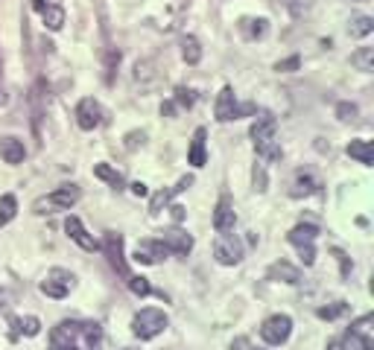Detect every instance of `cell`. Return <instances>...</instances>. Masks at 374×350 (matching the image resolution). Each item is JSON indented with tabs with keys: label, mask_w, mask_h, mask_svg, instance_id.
I'll return each mask as SVG.
<instances>
[{
	"label": "cell",
	"mask_w": 374,
	"mask_h": 350,
	"mask_svg": "<svg viewBox=\"0 0 374 350\" xmlns=\"http://www.w3.org/2000/svg\"><path fill=\"white\" fill-rule=\"evenodd\" d=\"M50 350H103V327L82 318L58 321L50 333Z\"/></svg>",
	"instance_id": "cell-1"
},
{
	"label": "cell",
	"mask_w": 374,
	"mask_h": 350,
	"mask_svg": "<svg viewBox=\"0 0 374 350\" xmlns=\"http://www.w3.org/2000/svg\"><path fill=\"white\" fill-rule=\"evenodd\" d=\"M249 138L254 143V152H258L266 164L281 161L284 152H281V143H278V120H275L269 111H261L258 114V120L251 123Z\"/></svg>",
	"instance_id": "cell-2"
},
{
	"label": "cell",
	"mask_w": 374,
	"mask_h": 350,
	"mask_svg": "<svg viewBox=\"0 0 374 350\" xmlns=\"http://www.w3.org/2000/svg\"><path fill=\"white\" fill-rule=\"evenodd\" d=\"M249 114H258V105L254 103H237V93H234L231 85H225L216 96V105H213V117L220 123H231V120H240V117Z\"/></svg>",
	"instance_id": "cell-3"
},
{
	"label": "cell",
	"mask_w": 374,
	"mask_h": 350,
	"mask_svg": "<svg viewBox=\"0 0 374 350\" xmlns=\"http://www.w3.org/2000/svg\"><path fill=\"white\" fill-rule=\"evenodd\" d=\"M80 199H82V190L80 187H76V184H62L58 190H53L50 196L35 199L32 210L38 213V216H47V213H56V210H70Z\"/></svg>",
	"instance_id": "cell-4"
},
{
	"label": "cell",
	"mask_w": 374,
	"mask_h": 350,
	"mask_svg": "<svg viewBox=\"0 0 374 350\" xmlns=\"http://www.w3.org/2000/svg\"><path fill=\"white\" fill-rule=\"evenodd\" d=\"M167 330V316L164 309H155V306H147L141 309L135 318H132V333L141 339V342H149L155 336H161Z\"/></svg>",
	"instance_id": "cell-5"
},
{
	"label": "cell",
	"mask_w": 374,
	"mask_h": 350,
	"mask_svg": "<svg viewBox=\"0 0 374 350\" xmlns=\"http://www.w3.org/2000/svg\"><path fill=\"white\" fill-rule=\"evenodd\" d=\"M316 237H319V228L316 225H310V222H301V225H295L289 233H287V240L299 248V257L304 266H313L316 263Z\"/></svg>",
	"instance_id": "cell-6"
},
{
	"label": "cell",
	"mask_w": 374,
	"mask_h": 350,
	"mask_svg": "<svg viewBox=\"0 0 374 350\" xmlns=\"http://www.w3.org/2000/svg\"><path fill=\"white\" fill-rule=\"evenodd\" d=\"M342 350H374V316L357 318L342 336Z\"/></svg>",
	"instance_id": "cell-7"
},
{
	"label": "cell",
	"mask_w": 374,
	"mask_h": 350,
	"mask_svg": "<svg viewBox=\"0 0 374 350\" xmlns=\"http://www.w3.org/2000/svg\"><path fill=\"white\" fill-rule=\"evenodd\" d=\"M73 286H76V278L70 275L68 268H50L47 275H44V280H42V292H44L47 298H53V301L68 298Z\"/></svg>",
	"instance_id": "cell-8"
},
{
	"label": "cell",
	"mask_w": 374,
	"mask_h": 350,
	"mask_svg": "<svg viewBox=\"0 0 374 350\" xmlns=\"http://www.w3.org/2000/svg\"><path fill=\"white\" fill-rule=\"evenodd\" d=\"M103 251H106V257H108L111 268H114L123 280H129V278H132V271H129V263H126V257H123V233H117V231H106Z\"/></svg>",
	"instance_id": "cell-9"
},
{
	"label": "cell",
	"mask_w": 374,
	"mask_h": 350,
	"mask_svg": "<svg viewBox=\"0 0 374 350\" xmlns=\"http://www.w3.org/2000/svg\"><path fill=\"white\" fill-rule=\"evenodd\" d=\"M103 123H106L103 105L96 100H91V96L80 100V105H76V126H80L82 131H94V129H100Z\"/></svg>",
	"instance_id": "cell-10"
},
{
	"label": "cell",
	"mask_w": 374,
	"mask_h": 350,
	"mask_svg": "<svg viewBox=\"0 0 374 350\" xmlns=\"http://www.w3.org/2000/svg\"><path fill=\"white\" fill-rule=\"evenodd\" d=\"M289 333H292V318L289 316H272L261 327V339L266 344H272V347L275 344H284L289 339Z\"/></svg>",
	"instance_id": "cell-11"
},
{
	"label": "cell",
	"mask_w": 374,
	"mask_h": 350,
	"mask_svg": "<svg viewBox=\"0 0 374 350\" xmlns=\"http://www.w3.org/2000/svg\"><path fill=\"white\" fill-rule=\"evenodd\" d=\"M213 257H216V263H220V266H237L243 260L240 240L234 237V233H223V237L216 240V245H213Z\"/></svg>",
	"instance_id": "cell-12"
},
{
	"label": "cell",
	"mask_w": 374,
	"mask_h": 350,
	"mask_svg": "<svg viewBox=\"0 0 374 350\" xmlns=\"http://www.w3.org/2000/svg\"><path fill=\"white\" fill-rule=\"evenodd\" d=\"M234 225H237V213H234V199L228 193H223L220 202L213 207V231L220 233H234Z\"/></svg>",
	"instance_id": "cell-13"
},
{
	"label": "cell",
	"mask_w": 374,
	"mask_h": 350,
	"mask_svg": "<svg viewBox=\"0 0 374 350\" xmlns=\"http://www.w3.org/2000/svg\"><path fill=\"white\" fill-rule=\"evenodd\" d=\"M32 9L42 15V21L50 32H58L65 27V6L62 0H32Z\"/></svg>",
	"instance_id": "cell-14"
},
{
	"label": "cell",
	"mask_w": 374,
	"mask_h": 350,
	"mask_svg": "<svg viewBox=\"0 0 374 350\" xmlns=\"http://www.w3.org/2000/svg\"><path fill=\"white\" fill-rule=\"evenodd\" d=\"M167 257H170V251H167V245L161 240H144V242H137L132 260L141 263V266H158Z\"/></svg>",
	"instance_id": "cell-15"
},
{
	"label": "cell",
	"mask_w": 374,
	"mask_h": 350,
	"mask_svg": "<svg viewBox=\"0 0 374 350\" xmlns=\"http://www.w3.org/2000/svg\"><path fill=\"white\" fill-rule=\"evenodd\" d=\"M161 242L167 245L170 254H179V257H187L190 251H193V237H190L187 231H182V228H170V231H164Z\"/></svg>",
	"instance_id": "cell-16"
},
{
	"label": "cell",
	"mask_w": 374,
	"mask_h": 350,
	"mask_svg": "<svg viewBox=\"0 0 374 350\" xmlns=\"http://www.w3.org/2000/svg\"><path fill=\"white\" fill-rule=\"evenodd\" d=\"M65 231H68V237H70L76 245H80L82 251H100V248H103V245L96 242L91 233L85 231V225L80 222V216H68V219H65Z\"/></svg>",
	"instance_id": "cell-17"
},
{
	"label": "cell",
	"mask_w": 374,
	"mask_h": 350,
	"mask_svg": "<svg viewBox=\"0 0 374 350\" xmlns=\"http://www.w3.org/2000/svg\"><path fill=\"white\" fill-rule=\"evenodd\" d=\"M187 187H193V175H182V179L175 181V187H170V190H161V193H155V196H152V202H149V213H158L164 205H170V202H173V196H179V193H185Z\"/></svg>",
	"instance_id": "cell-18"
},
{
	"label": "cell",
	"mask_w": 374,
	"mask_h": 350,
	"mask_svg": "<svg viewBox=\"0 0 374 350\" xmlns=\"http://www.w3.org/2000/svg\"><path fill=\"white\" fill-rule=\"evenodd\" d=\"M322 184H319V179L313 172H307V169H299L295 172V181H292V187H289V196L292 199H301V196H310V193H316Z\"/></svg>",
	"instance_id": "cell-19"
},
{
	"label": "cell",
	"mask_w": 374,
	"mask_h": 350,
	"mask_svg": "<svg viewBox=\"0 0 374 350\" xmlns=\"http://www.w3.org/2000/svg\"><path fill=\"white\" fill-rule=\"evenodd\" d=\"M266 278H269V280H284V283H289V286H299V283H301V271L295 268L292 263H287V260H278V263L269 266Z\"/></svg>",
	"instance_id": "cell-20"
},
{
	"label": "cell",
	"mask_w": 374,
	"mask_h": 350,
	"mask_svg": "<svg viewBox=\"0 0 374 350\" xmlns=\"http://www.w3.org/2000/svg\"><path fill=\"white\" fill-rule=\"evenodd\" d=\"M9 339L15 342V339H21V336H38V333H42V321H38L35 316H27V318H9Z\"/></svg>",
	"instance_id": "cell-21"
},
{
	"label": "cell",
	"mask_w": 374,
	"mask_h": 350,
	"mask_svg": "<svg viewBox=\"0 0 374 350\" xmlns=\"http://www.w3.org/2000/svg\"><path fill=\"white\" fill-rule=\"evenodd\" d=\"M0 158H4L6 164H21L27 158V149H24V141L12 138V134H6V138H0Z\"/></svg>",
	"instance_id": "cell-22"
},
{
	"label": "cell",
	"mask_w": 374,
	"mask_h": 350,
	"mask_svg": "<svg viewBox=\"0 0 374 350\" xmlns=\"http://www.w3.org/2000/svg\"><path fill=\"white\" fill-rule=\"evenodd\" d=\"M205 138H208V131L199 126L193 131V141H190V152H187V161L199 169V167H205V161H208V155H205Z\"/></svg>",
	"instance_id": "cell-23"
},
{
	"label": "cell",
	"mask_w": 374,
	"mask_h": 350,
	"mask_svg": "<svg viewBox=\"0 0 374 350\" xmlns=\"http://www.w3.org/2000/svg\"><path fill=\"white\" fill-rule=\"evenodd\" d=\"M237 30L243 32V38H249V41H258V38L266 35L269 21H266V18H240V21H237Z\"/></svg>",
	"instance_id": "cell-24"
},
{
	"label": "cell",
	"mask_w": 374,
	"mask_h": 350,
	"mask_svg": "<svg viewBox=\"0 0 374 350\" xmlns=\"http://www.w3.org/2000/svg\"><path fill=\"white\" fill-rule=\"evenodd\" d=\"M348 155H351L354 161H360L363 167L374 164V146H371V141H351L348 143Z\"/></svg>",
	"instance_id": "cell-25"
},
{
	"label": "cell",
	"mask_w": 374,
	"mask_h": 350,
	"mask_svg": "<svg viewBox=\"0 0 374 350\" xmlns=\"http://www.w3.org/2000/svg\"><path fill=\"white\" fill-rule=\"evenodd\" d=\"M94 175L100 181H106V184H111V190H126V179L117 169H111L108 164H96L94 167Z\"/></svg>",
	"instance_id": "cell-26"
},
{
	"label": "cell",
	"mask_w": 374,
	"mask_h": 350,
	"mask_svg": "<svg viewBox=\"0 0 374 350\" xmlns=\"http://www.w3.org/2000/svg\"><path fill=\"white\" fill-rule=\"evenodd\" d=\"M351 65L363 73H371L374 70V47H360L357 53H351Z\"/></svg>",
	"instance_id": "cell-27"
},
{
	"label": "cell",
	"mask_w": 374,
	"mask_h": 350,
	"mask_svg": "<svg viewBox=\"0 0 374 350\" xmlns=\"http://www.w3.org/2000/svg\"><path fill=\"white\" fill-rule=\"evenodd\" d=\"M182 56H185L187 65H199L202 62V47H199V41H196L193 35L182 38Z\"/></svg>",
	"instance_id": "cell-28"
},
{
	"label": "cell",
	"mask_w": 374,
	"mask_h": 350,
	"mask_svg": "<svg viewBox=\"0 0 374 350\" xmlns=\"http://www.w3.org/2000/svg\"><path fill=\"white\" fill-rule=\"evenodd\" d=\"M15 213H18V199L12 196V193L0 196V228L9 225V222L15 219Z\"/></svg>",
	"instance_id": "cell-29"
},
{
	"label": "cell",
	"mask_w": 374,
	"mask_h": 350,
	"mask_svg": "<svg viewBox=\"0 0 374 350\" xmlns=\"http://www.w3.org/2000/svg\"><path fill=\"white\" fill-rule=\"evenodd\" d=\"M348 32H351V38H366V35L374 32V21L368 15H360V18H354V21L348 24Z\"/></svg>",
	"instance_id": "cell-30"
},
{
	"label": "cell",
	"mask_w": 374,
	"mask_h": 350,
	"mask_svg": "<svg viewBox=\"0 0 374 350\" xmlns=\"http://www.w3.org/2000/svg\"><path fill=\"white\" fill-rule=\"evenodd\" d=\"M345 313H348V304H345V301H333V304L316 309V316L325 318V321H333V318H339V316H345Z\"/></svg>",
	"instance_id": "cell-31"
},
{
	"label": "cell",
	"mask_w": 374,
	"mask_h": 350,
	"mask_svg": "<svg viewBox=\"0 0 374 350\" xmlns=\"http://www.w3.org/2000/svg\"><path fill=\"white\" fill-rule=\"evenodd\" d=\"M126 283H129V289H132V295H137V298H147V295H152V286H149V280H147V278H141V275H132Z\"/></svg>",
	"instance_id": "cell-32"
},
{
	"label": "cell",
	"mask_w": 374,
	"mask_h": 350,
	"mask_svg": "<svg viewBox=\"0 0 374 350\" xmlns=\"http://www.w3.org/2000/svg\"><path fill=\"white\" fill-rule=\"evenodd\" d=\"M173 103H175V108H193V103H196V93H193L190 88H175V93H173Z\"/></svg>",
	"instance_id": "cell-33"
},
{
	"label": "cell",
	"mask_w": 374,
	"mask_h": 350,
	"mask_svg": "<svg viewBox=\"0 0 374 350\" xmlns=\"http://www.w3.org/2000/svg\"><path fill=\"white\" fill-rule=\"evenodd\" d=\"M299 67H301V58L299 56H289V58H284V62L275 65V70H278V73H295Z\"/></svg>",
	"instance_id": "cell-34"
},
{
	"label": "cell",
	"mask_w": 374,
	"mask_h": 350,
	"mask_svg": "<svg viewBox=\"0 0 374 350\" xmlns=\"http://www.w3.org/2000/svg\"><path fill=\"white\" fill-rule=\"evenodd\" d=\"M337 117L342 123H351L354 117H357V105H354V103H339L337 105Z\"/></svg>",
	"instance_id": "cell-35"
},
{
	"label": "cell",
	"mask_w": 374,
	"mask_h": 350,
	"mask_svg": "<svg viewBox=\"0 0 374 350\" xmlns=\"http://www.w3.org/2000/svg\"><path fill=\"white\" fill-rule=\"evenodd\" d=\"M231 350H263V347H258V344H254L251 339H246V336H237V339L231 342Z\"/></svg>",
	"instance_id": "cell-36"
},
{
	"label": "cell",
	"mask_w": 374,
	"mask_h": 350,
	"mask_svg": "<svg viewBox=\"0 0 374 350\" xmlns=\"http://www.w3.org/2000/svg\"><path fill=\"white\" fill-rule=\"evenodd\" d=\"M144 141H147L144 131H129V134H126V149H137V143L144 146Z\"/></svg>",
	"instance_id": "cell-37"
},
{
	"label": "cell",
	"mask_w": 374,
	"mask_h": 350,
	"mask_svg": "<svg viewBox=\"0 0 374 350\" xmlns=\"http://www.w3.org/2000/svg\"><path fill=\"white\" fill-rule=\"evenodd\" d=\"M12 301H15V298H12V292H9V289H4V286H0V316H4L6 309L12 306Z\"/></svg>",
	"instance_id": "cell-38"
},
{
	"label": "cell",
	"mask_w": 374,
	"mask_h": 350,
	"mask_svg": "<svg viewBox=\"0 0 374 350\" xmlns=\"http://www.w3.org/2000/svg\"><path fill=\"white\" fill-rule=\"evenodd\" d=\"M254 190H258V193L266 190V172H263V167H254Z\"/></svg>",
	"instance_id": "cell-39"
},
{
	"label": "cell",
	"mask_w": 374,
	"mask_h": 350,
	"mask_svg": "<svg viewBox=\"0 0 374 350\" xmlns=\"http://www.w3.org/2000/svg\"><path fill=\"white\" fill-rule=\"evenodd\" d=\"M287 6H289L292 15H301L307 9V0H287Z\"/></svg>",
	"instance_id": "cell-40"
},
{
	"label": "cell",
	"mask_w": 374,
	"mask_h": 350,
	"mask_svg": "<svg viewBox=\"0 0 374 350\" xmlns=\"http://www.w3.org/2000/svg\"><path fill=\"white\" fill-rule=\"evenodd\" d=\"M333 254H337V260L342 263V278H348V271H351V263H348V257L342 254V248H333Z\"/></svg>",
	"instance_id": "cell-41"
},
{
	"label": "cell",
	"mask_w": 374,
	"mask_h": 350,
	"mask_svg": "<svg viewBox=\"0 0 374 350\" xmlns=\"http://www.w3.org/2000/svg\"><path fill=\"white\" fill-rule=\"evenodd\" d=\"M132 193H135L137 199H141V196H147L149 190H147V184H144V181H135V184H132Z\"/></svg>",
	"instance_id": "cell-42"
},
{
	"label": "cell",
	"mask_w": 374,
	"mask_h": 350,
	"mask_svg": "<svg viewBox=\"0 0 374 350\" xmlns=\"http://www.w3.org/2000/svg\"><path fill=\"white\" fill-rule=\"evenodd\" d=\"M175 111H179V108H175V103H173V100H167V103L161 105V114H164V117H173Z\"/></svg>",
	"instance_id": "cell-43"
},
{
	"label": "cell",
	"mask_w": 374,
	"mask_h": 350,
	"mask_svg": "<svg viewBox=\"0 0 374 350\" xmlns=\"http://www.w3.org/2000/svg\"><path fill=\"white\" fill-rule=\"evenodd\" d=\"M170 210H173V219H175V222H182V219H185V207H182V205H173Z\"/></svg>",
	"instance_id": "cell-44"
},
{
	"label": "cell",
	"mask_w": 374,
	"mask_h": 350,
	"mask_svg": "<svg viewBox=\"0 0 374 350\" xmlns=\"http://www.w3.org/2000/svg\"><path fill=\"white\" fill-rule=\"evenodd\" d=\"M0 70H4V62H0Z\"/></svg>",
	"instance_id": "cell-45"
}]
</instances>
